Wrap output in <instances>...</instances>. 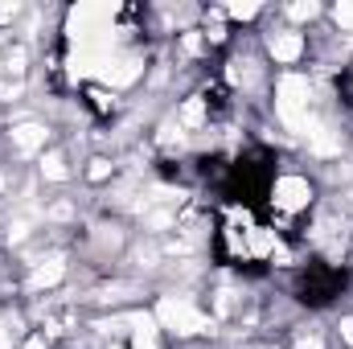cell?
Masks as SVG:
<instances>
[{
	"label": "cell",
	"instance_id": "6da1fadb",
	"mask_svg": "<svg viewBox=\"0 0 353 349\" xmlns=\"http://www.w3.org/2000/svg\"><path fill=\"white\" fill-rule=\"evenodd\" d=\"M308 79H300V74H283L279 79V99H275V107H279V119L288 123V128H304V119H308Z\"/></svg>",
	"mask_w": 353,
	"mask_h": 349
},
{
	"label": "cell",
	"instance_id": "7a4b0ae2",
	"mask_svg": "<svg viewBox=\"0 0 353 349\" xmlns=\"http://www.w3.org/2000/svg\"><path fill=\"white\" fill-rule=\"evenodd\" d=\"M157 321H161L165 329H173V333H185V337H189V333H205V329H210V321H205L193 304L173 300V296L157 304Z\"/></svg>",
	"mask_w": 353,
	"mask_h": 349
},
{
	"label": "cell",
	"instance_id": "3957f363",
	"mask_svg": "<svg viewBox=\"0 0 353 349\" xmlns=\"http://www.w3.org/2000/svg\"><path fill=\"white\" fill-rule=\"evenodd\" d=\"M308 197H312V189H308V181L304 177H279L275 181V193H271V201L279 206V210H304L308 206Z\"/></svg>",
	"mask_w": 353,
	"mask_h": 349
},
{
	"label": "cell",
	"instance_id": "277c9868",
	"mask_svg": "<svg viewBox=\"0 0 353 349\" xmlns=\"http://www.w3.org/2000/svg\"><path fill=\"white\" fill-rule=\"evenodd\" d=\"M140 70H144L140 58H123V62H115V70H103V79H107L111 87H128V83L140 79Z\"/></svg>",
	"mask_w": 353,
	"mask_h": 349
},
{
	"label": "cell",
	"instance_id": "5b68a950",
	"mask_svg": "<svg viewBox=\"0 0 353 349\" xmlns=\"http://www.w3.org/2000/svg\"><path fill=\"white\" fill-rule=\"evenodd\" d=\"M12 144L21 152H37L46 144V128L41 123H21V128H12Z\"/></svg>",
	"mask_w": 353,
	"mask_h": 349
},
{
	"label": "cell",
	"instance_id": "8992f818",
	"mask_svg": "<svg viewBox=\"0 0 353 349\" xmlns=\"http://www.w3.org/2000/svg\"><path fill=\"white\" fill-rule=\"evenodd\" d=\"M62 275H66V263H62V259H50L46 267H37V271L29 275V288H33V292H41V288H54Z\"/></svg>",
	"mask_w": 353,
	"mask_h": 349
},
{
	"label": "cell",
	"instance_id": "52a82bcc",
	"mask_svg": "<svg viewBox=\"0 0 353 349\" xmlns=\"http://www.w3.org/2000/svg\"><path fill=\"white\" fill-rule=\"evenodd\" d=\"M300 50H304L300 33H283V37H275V41H271V54H275V62H296V58H300Z\"/></svg>",
	"mask_w": 353,
	"mask_h": 349
},
{
	"label": "cell",
	"instance_id": "ba28073f",
	"mask_svg": "<svg viewBox=\"0 0 353 349\" xmlns=\"http://www.w3.org/2000/svg\"><path fill=\"white\" fill-rule=\"evenodd\" d=\"M275 247H279V239L271 230H263V226H251L247 230V251L251 255H275Z\"/></svg>",
	"mask_w": 353,
	"mask_h": 349
},
{
	"label": "cell",
	"instance_id": "9c48e42d",
	"mask_svg": "<svg viewBox=\"0 0 353 349\" xmlns=\"http://www.w3.org/2000/svg\"><path fill=\"white\" fill-rule=\"evenodd\" d=\"M201 119H205V103H201V99H189V103L181 107V123H189V128H197Z\"/></svg>",
	"mask_w": 353,
	"mask_h": 349
},
{
	"label": "cell",
	"instance_id": "30bf717a",
	"mask_svg": "<svg viewBox=\"0 0 353 349\" xmlns=\"http://www.w3.org/2000/svg\"><path fill=\"white\" fill-rule=\"evenodd\" d=\"M41 173L50 177V181H66V161H62L58 152H50V157H46V165H41Z\"/></svg>",
	"mask_w": 353,
	"mask_h": 349
},
{
	"label": "cell",
	"instance_id": "8fae6325",
	"mask_svg": "<svg viewBox=\"0 0 353 349\" xmlns=\"http://www.w3.org/2000/svg\"><path fill=\"white\" fill-rule=\"evenodd\" d=\"M312 152H321V157H333V152H337V140H333L329 132H312Z\"/></svg>",
	"mask_w": 353,
	"mask_h": 349
},
{
	"label": "cell",
	"instance_id": "7c38bea8",
	"mask_svg": "<svg viewBox=\"0 0 353 349\" xmlns=\"http://www.w3.org/2000/svg\"><path fill=\"white\" fill-rule=\"evenodd\" d=\"M288 17H292V21H308V17H316V0H300V4H292Z\"/></svg>",
	"mask_w": 353,
	"mask_h": 349
},
{
	"label": "cell",
	"instance_id": "4fadbf2b",
	"mask_svg": "<svg viewBox=\"0 0 353 349\" xmlns=\"http://www.w3.org/2000/svg\"><path fill=\"white\" fill-rule=\"evenodd\" d=\"M226 12H230L234 21H247V17H255V12H259V4H255V0H247V4H230Z\"/></svg>",
	"mask_w": 353,
	"mask_h": 349
},
{
	"label": "cell",
	"instance_id": "5bb4252c",
	"mask_svg": "<svg viewBox=\"0 0 353 349\" xmlns=\"http://www.w3.org/2000/svg\"><path fill=\"white\" fill-rule=\"evenodd\" d=\"M333 17H337V25H341V29H353V0H341Z\"/></svg>",
	"mask_w": 353,
	"mask_h": 349
},
{
	"label": "cell",
	"instance_id": "9a60e30c",
	"mask_svg": "<svg viewBox=\"0 0 353 349\" xmlns=\"http://www.w3.org/2000/svg\"><path fill=\"white\" fill-rule=\"evenodd\" d=\"M107 173H111V165H107V161H90V181H103Z\"/></svg>",
	"mask_w": 353,
	"mask_h": 349
},
{
	"label": "cell",
	"instance_id": "2e32d148",
	"mask_svg": "<svg viewBox=\"0 0 353 349\" xmlns=\"http://www.w3.org/2000/svg\"><path fill=\"white\" fill-rule=\"evenodd\" d=\"M17 17V0H0V25Z\"/></svg>",
	"mask_w": 353,
	"mask_h": 349
},
{
	"label": "cell",
	"instance_id": "e0dca14e",
	"mask_svg": "<svg viewBox=\"0 0 353 349\" xmlns=\"http://www.w3.org/2000/svg\"><path fill=\"white\" fill-rule=\"evenodd\" d=\"M185 54H201V37L197 33H185Z\"/></svg>",
	"mask_w": 353,
	"mask_h": 349
},
{
	"label": "cell",
	"instance_id": "ac0fdd59",
	"mask_svg": "<svg viewBox=\"0 0 353 349\" xmlns=\"http://www.w3.org/2000/svg\"><path fill=\"white\" fill-rule=\"evenodd\" d=\"M296 349H325V341H321V337H300Z\"/></svg>",
	"mask_w": 353,
	"mask_h": 349
},
{
	"label": "cell",
	"instance_id": "d6986e66",
	"mask_svg": "<svg viewBox=\"0 0 353 349\" xmlns=\"http://www.w3.org/2000/svg\"><path fill=\"white\" fill-rule=\"evenodd\" d=\"M136 349H161L152 337H144V333H136Z\"/></svg>",
	"mask_w": 353,
	"mask_h": 349
},
{
	"label": "cell",
	"instance_id": "ffe728a7",
	"mask_svg": "<svg viewBox=\"0 0 353 349\" xmlns=\"http://www.w3.org/2000/svg\"><path fill=\"white\" fill-rule=\"evenodd\" d=\"M341 333H345V341L353 346V321H341Z\"/></svg>",
	"mask_w": 353,
	"mask_h": 349
},
{
	"label": "cell",
	"instance_id": "44dd1931",
	"mask_svg": "<svg viewBox=\"0 0 353 349\" xmlns=\"http://www.w3.org/2000/svg\"><path fill=\"white\" fill-rule=\"evenodd\" d=\"M25 349H46V341H41V337H29V341H25Z\"/></svg>",
	"mask_w": 353,
	"mask_h": 349
},
{
	"label": "cell",
	"instance_id": "7402d4cb",
	"mask_svg": "<svg viewBox=\"0 0 353 349\" xmlns=\"http://www.w3.org/2000/svg\"><path fill=\"white\" fill-rule=\"evenodd\" d=\"M0 349H8V337H4V329H0Z\"/></svg>",
	"mask_w": 353,
	"mask_h": 349
}]
</instances>
